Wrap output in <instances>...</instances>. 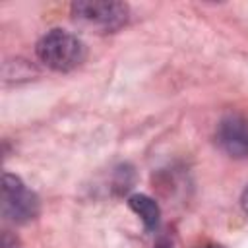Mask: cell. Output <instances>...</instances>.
<instances>
[{
  "label": "cell",
  "mask_w": 248,
  "mask_h": 248,
  "mask_svg": "<svg viewBox=\"0 0 248 248\" xmlns=\"http://www.w3.org/2000/svg\"><path fill=\"white\" fill-rule=\"evenodd\" d=\"M39 60L54 72H70L85 58V45L78 35L64 29H50L37 43Z\"/></svg>",
  "instance_id": "6da1fadb"
},
{
  "label": "cell",
  "mask_w": 248,
  "mask_h": 248,
  "mask_svg": "<svg viewBox=\"0 0 248 248\" xmlns=\"http://www.w3.org/2000/svg\"><path fill=\"white\" fill-rule=\"evenodd\" d=\"M72 16L78 23L97 33H112L128 21V4L79 0L72 4Z\"/></svg>",
  "instance_id": "7a4b0ae2"
},
{
  "label": "cell",
  "mask_w": 248,
  "mask_h": 248,
  "mask_svg": "<svg viewBox=\"0 0 248 248\" xmlns=\"http://www.w3.org/2000/svg\"><path fill=\"white\" fill-rule=\"evenodd\" d=\"M39 213V198L31 192L23 180L12 172L2 174V215L4 219L23 225L35 219Z\"/></svg>",
  "instance_id": "3957f363"
},
{
  "label": "cell",
  "mask_w": 248,
  "mask_h": 248,
  "mask_svg": "<svg viewBox=\"0 0 248 248\" xmlns=\"http://www.w3.org/2000/svg\"><path fill=\"white\" fill-rule=\"evenodd\" d=\"M215 140L231 157H248V120L240 114H229L217 124Z\"/></svg>",
  "instance_id": "277c9868"
},
{
  "label": "cell",
  "mask_w": 248,
  "mask_h": 248,
  "mask_svg": "<svg viewBox=\"0 0 248 248\" xmlns=\"http://www.w3.org/2000/svg\"><path fill=\"white\" fill-rule=\"evenodd\" d=\"M128 205L132 207V211H136L141 217L147 231H157L159 221H161V211H159V205L149 196L134 194V196H130Z\"/></svg>",
  "instance_id": "5b68a950"
},
{
  "label": "cell",
  "mask_w": 248,
  "mask_h": 248,
  "mask_svg": "<svg viewBox=\"0 0 248 248\" xmlns=\"http://www.w3.org/2000/svg\"><path fill=\"white\" fill-rule=\"evenodd\" d=\"M2 248H17V238L12 236L8 231L2 234Z\"/></svg>",
  "instance_id": "8992f818"
},
{
  "label": "cell",
  "mask_w": 248,
  "mask_h": 248,
  "mask_svg": "<svg viewBox=\"0 0 248 248\" xmlns=\"http://www.w3.org/2000/svg\"><path fill=\"white\" fill-rule=\"evenodd\" d=\"M240 205H242V209H244V213L248 215V188L242 192V198H240Z\"/></svg>",
  "instance_id": "52a82bcc"
},
{
  "label": "cell",
  "mask_w": 248,
  "mask_h": 248,
  "mask_svg": "<svg viewBox=\"0 0 248 248\" xmlns=\"http://www.w3.org/2000/svg\"><path fill=\"white\" fill-rule=\"evenodd\" d=\"M203 248H223V246H219V244H205Z\"/></svg>",
  "instance_id": "ba28073f"
}]
</instances>
